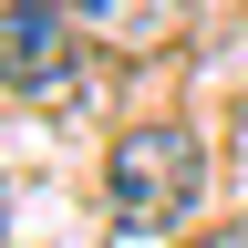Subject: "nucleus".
Returning a JSON list of instances; mask_svg holds the SVG:
<instances>
[{
    "mask_svg": "<svg viewBox=\"0 0 248 248\" xmlns=\"http://www.w3.org/2000/svg\"><path fill=\"white\" fill-rule=\"evenodd\" d=\"M83 11V31L104 52H124V62H145V52H166L176 31H186V0H73Z\"/></svg>",
    "mask_w": 248,
    "mask_h": 248,
    "instance_id": "3",
    "label": "nucleus"
},
{
    "mask_svg": "<svg viewBox=\"0 0 248 248\" xmlns=\"http://www.w3.org/2000/svg\"><path fill=\"white\" fill-rule=\"evenodd\" d=\"M197 248H248V217H228V228H207Z\"/></svg>",
    "mask_w": 248,
    "mask_h": 248,
    "instance_id": "4",
    "label": "nucleus"
},
{
    "mask_svg": "<svg viewBox=\"0 0 248 248\" xmlns=\"http://www.w3.org/2000/svg\"><path fill=\"white\" fill-rule=\"evenodd\" d=\"M83 11L73 0H0V83L11 93H62L83 62Z\"/></svg>",
    "mask_w": 248,
    "mask_h": 248,
    "instance_id": "2",
    "label": "nucleus"
},
{
    "mask_svg": "<svg viewBox=\"0 0 248 248\" xmlns=\"http://www.w3.org/2000/svg\"><path fill=\"white\" fill-rule=\"evenodd\" d=\"M197 197H207V145H197V124H124V135H114V155H104V207H114L135 238L176 228Z\"/></svg>",
    "mask_w": 248,
    "mask_h": 248,
    "instance_id": "1",
    "label": "nucleus"
},
{
    "mask_svg": "<svg viewBox=\"0 0 248 248\" xmlns=\"http://www.w3.org/2000/svg\"><path fill=\"white\" fill-rule=\"evenodd\" d=\"M0 217H11V186H0Z\"/></svg>",
    "mask_w": 248,
    "mask_h": 248,
    "instance_id": "5",
    "label": "nucleus"
}]
</instances>
